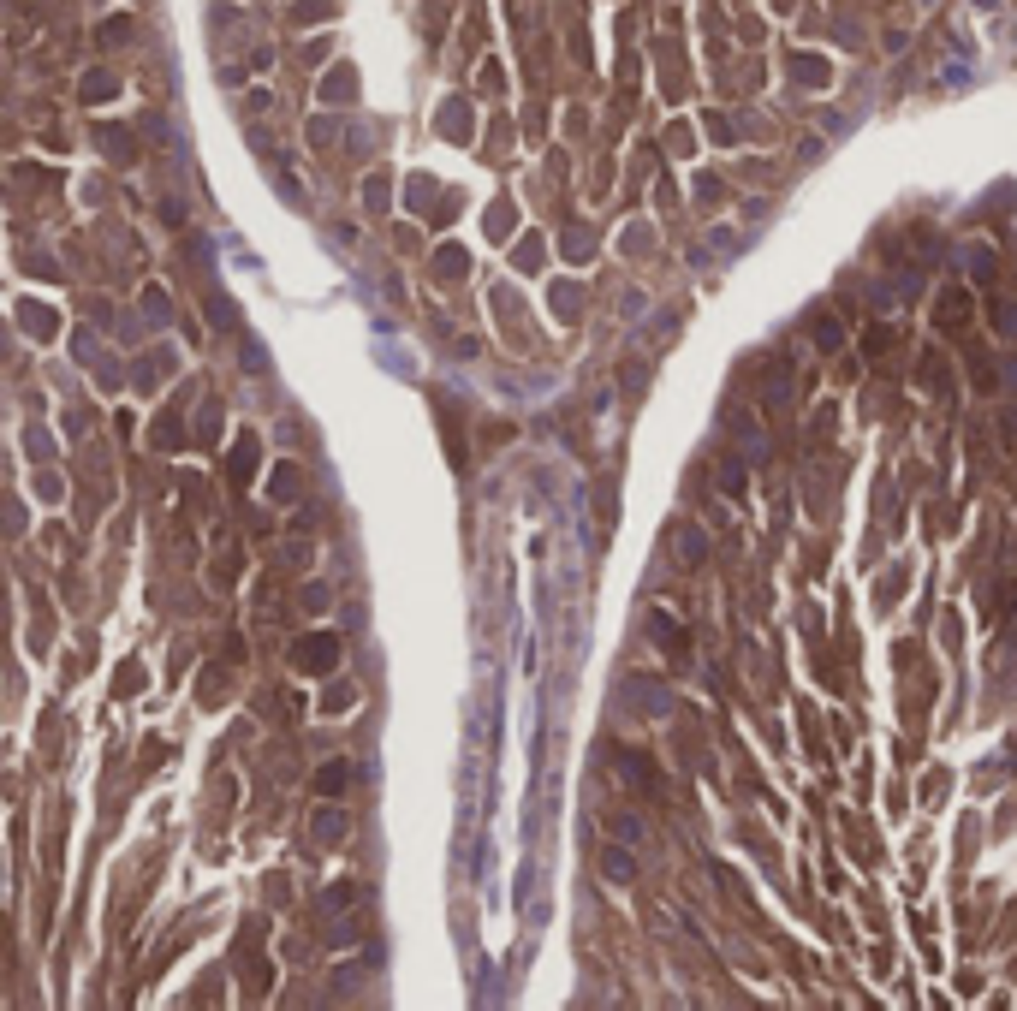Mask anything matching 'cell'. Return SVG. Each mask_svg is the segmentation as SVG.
Here are the masks:
<instances>
[{"mask_svg": "<svg viewBox=\"0 0 1017 1011\" xmlns=\"http://www.w3.org/2000/svg\"><path fill=\"white\" fill-rule=\"evenodd\" d=\"M333 660H340V637H303V649H298V667L322 672V667H333Z\"/></svg>", "mask_w": 1017, "mask_h": 1011, "instance_id": "6da1fadb", "label": "cell"}, {"mask_svg": "<svg viewBox=\"0 0 1017 1011\" xmlns=\"http://www.w3.org/2000/svg\"><path fill=\"white\" fill-rule=\"evenodd\" d=\"M970 322V292H946L940 298V328H964Z\"/></svg>", "mask_w": 1017, "mask_h": 1011, "instance_id": "7a4b0ae2", "label": "cell"}, {"mask_svg": "<svg viewBox=\"0 0 1017 1011\" xmlns=\"http://www.w3.org/2000/svg\"><path fill=\"white\" fill-rule=\"evenodd\" d=\"M315 839H322V845H340V839H345V815H340V810H322V815H315Z\"/></svg>", "mask_w": 1017, "mask_h": 1011, "instance_id": "3957f363", "label": "cell"}, {"mask_svg": "<svg viewBox=\"0 0 1017 1011\" xmlns=\"http://www.w3.org/2000/svg\"><path fill=\"white\" fill-rule=\"evenodd\" d=\"M988 315H994V328L1005 333V340H1017V304H1000V298H988Z\"/></svg>", "mask_w": 1017, "mask_h": 1011, "instance_id": "5b68a950", "label": "cell"}, {"mask_svg": "<svg viewBox=\"0 0 1017 1011\" xmlns=\"http://www.w3.org/2000/svg\"><path fill=\"white\" fill-rule=\"evenodd\" d=\"M619 768L630 773V785H637V791H655V768H648L643 755H619Z\"/></svg>", "mask_w": 1017, "mask_h": 1011, "instance_id": "277c9868", "label": "cell"}, {"mask_svg": "<svg viewBox=\"0 0 1017 1011\" xmlns=\"http://www.w3.org/2000/svg\"><path fill=\"white\" fill-rule=\"evenodd\" d=\"M345 780H351V768H345V762H333V768H322V773H315V791H322V798H333V791H340Z\"/></svg>", "mask_w": 1017, "mask_h": 1011, "instance_id": "8992f818", "label": "cell"}, {"mask_svg": "<svg viewBox=\"0 0 1017 1011\" xmlns=\"http://www.w3.org/2000/svg\"><path fill=\"white\" fill-rule=\"evenodd\" d=\"M602 869L613 875V881H630V875H637V863H630L625 851H607V857H602Z\"/></svg>", "mask_w": 1017, "mask_h": 1011, "instance_id": "52a82bcc", "label": "cell"}]
</instances>
